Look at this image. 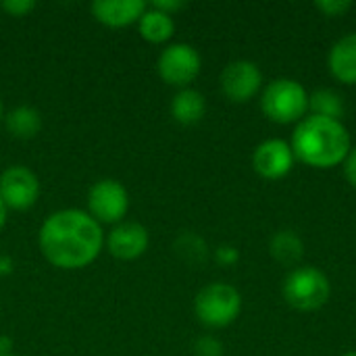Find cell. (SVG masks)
Here are the masks:
<instances>
[{
	"label": "cell",
	"instance_id": "cell-8",
	"mask_svg": "<svg viewBox=\"0 0 356 356\" xmlns=\"http://www.w3.org/2000/svg\"><path fill=\"white\" fill-rule=\"evenodd\" d=\"M0 198L8 211H27L40 198V179L25 165H8L0 173Z\"/></svg>",
	"mask_w": 356,
	"mask_h": 356
},
{
	"label": "cell",
	"instance_id": "cell-12",
	"mask_svg": "<svg viewBox=\"0 0 356 356\" xmlns=\"http://www.w3.org/2000/svg\"><path fill=\"white\" fill-rule=\"evenodd\" d=\"M146 8L148 4L144 0H94L90 6L92 17L100 25L111 27V29L138 25Z\"/></svg>",
	"mask_w": 356,
	"mask_h": 356
},
{
	"label": "cell",
	"instance_id": "cell-22",
	"mask_svg": "<svg viewBox=\"0 0 356 356\" xmlns=\"http://www.w3.org/2000/svg\"><path fill=\"white\" fill-rule=\"evenodd\" d=\"M0 8L10 17H25L27 13L35 8V2L33 0H4L0 2Z\"/></svg>",
	"mask_w": 356,
	"mask_h": 356
},
{
	"label": "cell",
	"instance_id": "cell-5",
	"mask_svg": "<svg viewBox=\"0 0 356 356\" xmlns=\"http://www.w3.org/2000/svg\"><path fill=\"white\" fill-rule=\"evenodd\" d=\"M286 302L302 313L321 309L332 296L330 277L317 267H296L284 280Z\"/></svg>",
	"mask_w": 356,
	"mask_h": 356
},
{
	"label": "cell",
	"instance_id": "cell-17",
	"mask_svg": "<svg viewBox=\"0 0 356 356\" xmlns=\"http://www.w3.org/2000/svg\"><path fill=\"white\" fill-rule=\"evenodd\" d=\"M269 252L284 267H296L305 254V242L296 232L280 229L269 240Z\"/></svg>",
	"mask_w": 356,
	"mask_h": 356
},
{
	"label": "cell",
	"instance_id": "cell-16",
	"mask_svg": "<svg viewBox=\"0 0 356 356\" xmlns=\"http://www.w3.org/2000/svg\"><path fill=\"white\" fill-rule=\"evenodd\" d=\"M4 125L8 129V134L17 140H31L40 134L42 129V115L38 108L21 104L10 108L4 115Z\"/></svg>",
	"mask_w": 356,
	"mask_h": 356
},
{
	"label": "cell",
	"instance_id": "cell-15",
	"mask_svg": "<svg viewBox=\"0 0 356 356\" xmlns=\"http://www.w3.org/2000/svg\"><path fill=\"white\" fill-rule=\"evenodd\" d=\"M138 31L148 44H167L175 33V21L171 15H165L148 4L146 13L138 21Z\"/></svg>",
	"mask_w": 356,
	"mask_h": 356
},
{
	"label": "cell",
	"instance_id": "cell-30",
	"mask_svg": "<svg viewBox=\"0 0 356 356\" xmlns=\"http://www.w3.org/2000/svg\"><path fill=\"white\" fill-rule=\"evenodd\" d=\"M342 356H356V350H348L346 355H342Z\"/></svg>",
	"mask_w": 356,
	"mask_h": 356
},
{
	"label": "cell",
	"instance_id": "cell-4",
	"mask_svg": "<svg viewBox=\"0 0 356 356\" xmlns=\"http://www.w3.org/2000/svg\"><path fill=\"white\" fill-rule=\"evenodd\" d=\"M242 311V296L240 292L225 282H215L204 286L194 298V315L196 319L211 327L221 330L232 325Z\"/></svg>",
	"mask_w": 356,
	"mask_h": 356
},
{
	"label": "cell",
	"instance_id": "cell-23",
	"mask_svg": "<svg viewBox=\"0 0 356 356\" xmlns=\"http://www.w3.org/2000/svg\"><path fill=\"white\" fill-rule=\"evenodd\" d=\"M215 261L223 267H232L240 261V250L232 244H221L215 250Z\"/></svg>",
	"mask_w": 356,
	"mask_h": 356
},
{
	"label": "cell",
	"instance_id": "cell-1",
	"mask_svg": "<svg viewBox=\"0 0 356 356\" xmlns=\"http://www.w3.org/2000/svg\"><path fill=\"white\" fill-rule=\"evenodd\" d=\"M102 225L83 209H60L48 215L38 232L42 257L60 271L90 267L104 248Z\"/></svg>",
	"mask_w": 356,
	"mask_h": 356
},
{
	"label": "cell",
	"instance_id": "cell-18",
	"mask_svg": "<svg viewBox=\"0 0 356 356\" xmlns=\"http://www.w3.org/2000/svg\"><path fill=\"white\" fill-rule=\"evenodd\" d=\"M309 108H311V115L342 121L344 98H342V94H338L332 88H319L309 96Z\"/></svg>",
	"mask_w": 356,
	"mask_h": 356
},
{
	"label": "cell",
	"instance_id": "cell-21",
	"mask_svg": "<svg viewBox=\"0 0 356 356\" xmlns=\"http://www.w3.org/2000/svg\"><path fill=\"white\" fill-rule=\"evenodd\" d=\"M353 6L350 0H317L315 8L325 15V17H342L344 13H348Z\"/></svg>",
	"mask_w": 356,
	"mask_h": 356
},
{
	"label": "cell",
	"instance_id": "cell-27",
	"mask_svg": "<svg viewBox=\"0 0 356 356\" xmlns=\"http://www.w3.org/2000/svg\"><path fill=\"white\" fill-rule=\"evenodd\" d=\"M13 271V261L8 257H0V275H8Z\"/></svg>",
	"mask_w": 356,
	"mask_h": 356
},
{
	"label": "cell",
	"instance_id": "cell-24",
	"mask_svg": "<svg viewBox=\"0 0 356 356\" xmlns=\"http://www.w3.org/2000/svg\"><path fill=\"white\" fill-rule=\"evenodd\" d=\"M150 6L173 17L175 13H179L186 6V2H181V0H154V2H150Z\"/></svg>",
	"mask_w": 356,
	"mask_h": 356
},
{
	"label": "cell",
	"instance_id": "cell-29",
	"mask_svg": "<svg viewBox=\"0 0 356 356\" xmlns=\"http://www.w3.org/2000/svg\"><path fill=\"white\" fill-rule=\"evenodd\" d=\"M0 123H4V104H2V98H0Z\"/></svg>",
	"mask_w": 356,
	"mask_h": 356
},
{
	"label": "cell",
	"instance_id": "cell-25",
	"mask_svg": "<svg viewBox=\"0 0 356 356\" xmlns=\"http://www.w3.org/2000/svg\"><path fill=\"white\" fill-rule=\"evenodd\" d=\"M344 175H346V179L350 181V186H355L356 188V146L348 152V156H346V161H344Z\"/></svg>",
	"mask_w": 356,
	"mask_h": 356
},
{
	"label": "cell",
	"instance_id": "cell-28",
	"mask_svg": "<svg viewBox=\"0 0 356 356\" xmlns=\"http://www.w3.org/2000/svg\"><path fill=\"white\" fill-rule=\"evenodd\" d=\"M6 219H8V209H6V204L2 202V198H0V229L6 225Z\"/></svg>",
	"mask_w": 356,
	"mask_h": 356
},
{
	"label": "cell",
	"instance_id": "cell-6",
	"mask_svg": "<svg viewBox=\"0 0 356 356\" xmlns=\"http://www.w3.org/2000/svg\"><path fill=\"white\" fill-rule=\"evenodd\" d=\"M200 69H202L200 52L186 42L167 44L156 58L159 77L177 90L190 88V83L200 75Z\"/></svg>",
	"mask_w": 356,
	"mask_h": 356
},
{
	"label": "cell",
	"instance_id": "cell-26",
	"mask_svg": "<svg viewBox=\"0 0 356 356\" xmlns=\"http://www.w3.org/2000/svg\"><path fill=\"white\" fill-rule=\"evenodd\" d=\"M13 340L8 336H0V356L2 355H13Z\"/></svg>",
	"mask_w": 356,
	"mask_h": 356
},
{
	"label": "cell",
	"instance_id": "cell-7",
	"mask_svg": "<svg viewBox=\"0 0 356 356\" xmlns=\"http://www.w3.org/2000/svg\"><path fill=\"white\" fill-rule=\"evenodd\" d=\"M129 213V192L113 177L98 179L88 192V215L100 225H117Z\"/></svg>",
	"mask_w": 356,
	"mask_h": 356
},
{
	"label": "cell",
	"instance_id": "cell-31",
	"mask_svg": "<svg viewBox=\"0 0 356 356\" xmlns=\"http://www.w3.org/2000/svg\"><path fill=\"white\" fill-rule=\"evenodd\" d=\"M2 356H17V355H2Z\"/></svg>",
	"mask_w": 356,
	"mask_h": 356
},
{
	"label": "cell",
	"instance_id": "cell-10",
	"mask_svg": "<svg viewBox=\"0 0 356 356\" xmlns=\"http://www.w3.org/2000/svg\"><path fill=\"white\" fill-rule=\"evenodd\" d=\"M104 246L108 254L119 261H136L146 254L150 246V232L138 221H121L104 236Z\"/></svg>",
	"mask_w": 356,
	"mask_h": 356
},
{
	"label": "cell",
	"instance_id": "cell-13",
	"mask_svg": "<svg viewBox=\"0 0 356 356\" xmlns=\"http://www.w3.org/2000/svg\"><path fill=\"white\" fill-rule=\"evenodd\" d=\"M332 75L348 86H356V31L342 35L327 54Z\"/></svg>",
	"mask_w": 356,
	"mask_h": 356
},
{
	"label": "cell",
	"instance_id": "cell-3",
	"mask_svg": "<svg viewBox=\"0 0 356 356\" xmlns=\"http://www.w3.org/2000/svg\"><path fill=\"white\" fill-rule=\"evenodd\" d=\"M261 108L265 117L280 125L298 123L309 111L307 88L292 77H277L269 81L261 92Z\"/></svg>",
	"mask_w": 356,
	"mask_h": 356
},
{
	"label": "cell",
	"instance_id": "cell-20",
	"mask_svg": "<svg viewBox=\"0 0 356 356\" xmlns=\"http://www.w3.org/2000/svg\"><path fill=\"white\" fill-rule=\"evenodd\" d=\"M194 356H223V344L215 336H200L194 346H192Z\"/></svg>",
	"mask_w": 356,
	"mask_h": 356
},
{
	"label": "cell",
	"instance_id": "cell-14",
	"mask_svg": "<svg viewBox=\"0 0 356 356\" xmlns=\"http://www.w3.org/2000/svg\"><path fill=\"white\" fill-rule=\"evenodd\" d=\"M169 111H171L173 121H177L179 125H196L198 121H202L207 113V100L198 90L184 88V90H177L175 96L171 98Z\"/></svg>",
	"mask_w": 356,
	"mask_h": 356
},
{
	"label": "cell",
	"instance_id": "cell-11",
	"mask_svg": "<svg viewBox=\"0 0 356 356\" xmlns=\"http://www.w3.org/2000/svg\"><path fill=\"white\" fill-rule=\"evenodd\" d=\"M296 156L290 142L271 138L261 142L252 152V167L265 179H282L294 169Z\"/></svg>",
	"mask_w": 356,
	"mask_h": 356
},
{
	"label": "cell",
	"instance_id": "cell-19",
	"mask_svg": "<svg viewBox=\"0 0 356 356\" xmlns=\"http://www.w3.org/2000/svg\"><path fill=\"white\" fill-rule=\"evenodd\" d=\"M175 248L190 263H202L209 257V248H207L204 240L200 236H196V234H184V236H179Z\"/></svg>",
	"mask_w": 356,
	"mask_h": 356
},
{
	"label": "cell",
	"instance_id": "cell-2",
	"mask_svg": "<svg viewBox=\"0 0 356 356\" xmlns=\"http://www.w3.org/2000/svg\"><path fill=\"white\" fill-rule=\"evenodd\" d=\"M290 146L296 161L315 169L338 167L353 150L346 125L342 121L317 115H307L296 123Z\"/></svg>",
	"mask_w": 356,
	"mask_h": 356
},
{
	"label": "cell",
	"instance_id": "cell-9",
	"mask_svg": "<svg viewBox=\"0 0 356 356\" xmlns=\"http://www.w3.org/2000/svg\"><path fill=\"white\" fill-rule=\"evenodd\" d=\"M221 92L232 102H248L252 100L263 88V73L257 63L248 58L232 60L223 67L219 75Z\"/></svg>",
	"mask_w": 356,
	"mask_h": 356
}]
</instances>
